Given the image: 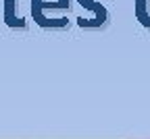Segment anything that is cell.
<instances>
[{
	"label": "cell",
	"mask_w": 150,
	"mask_h": 139,
	"mask_svg": "<svg viewBox=\"0 0 150 139\" xmlns=\"http://www.w3.org/2000/svg\"><path fill=\"white\" fill-rule=\"evenodd\" d=\"M136 19L144 27H150V0H136Z\"/></svg>",
	"instance_id": "cell-2"
},
{
	"label": "cell",
	"mask_w": 150,
	"mask_h": 139,
	"mask_svg": "<svg viewBox=\"0 0 150 139\" xmlns=\"http://www.w3.org/2000/svg\"><path fill=\"white\" fill-rule=\"evenodd\" d=\"M48 8H59V11H69V0H33L31 13L35 17L38 25H44V19L48 15Z\"/></svg>",
	"instance_id": "cell-1"
}]
</instances>
